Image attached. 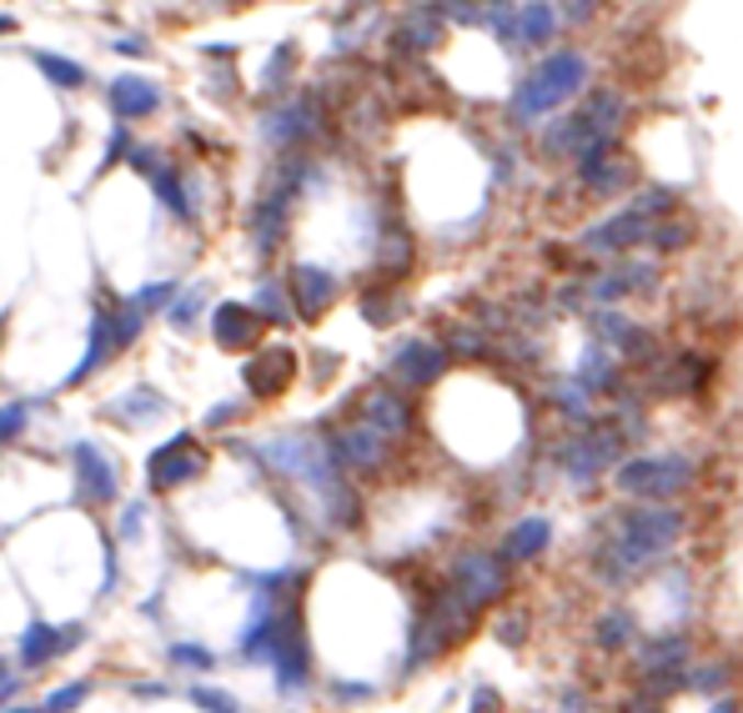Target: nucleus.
<instances>
[{"label": "nucleus", "instance_id": "obj_17", "mask_svg": "<svg viewBox=\"0 0 743 713\" xmlns=\"http://www.w3.org/2000/svg\"><path fill=\"white\" fill-rule=\"evenodd\" d=\"M0 713H46V709H21V703H11V709H0Z\"/></svg>", "mask_w": 743, "mask_h": 713}, {"label": "nucleus", "instance_id": "obj_10", "mask_svg": "<svg viewBox=\"0 0 743 713\" xmlns=\"http://www.w3.org/2000/svg\"><path fill=\"white\" fill-rule=\"evenodd\" d=\"M201 312H206V292H201V286H187V292L166 307V321H171L177 332H191V327L201 321Z\"/></svg>", "mask_w": 743, "mask_h": 713}, {"label": "nucleus", "instance_id": "obj_16", "mask_svg": "<svg viewBox=\"0 0 743 713\" xmlns=\"http://www.w3.org/2000/svg\"><path fill=\"white\" fill-rule=\"evenodd\" d=\"M15 693H21V678H5V683H0V709H11Z\"/></svg>", "mask_w": 743, "mask_h": 713}, {"label": "nucleus", "instance_id": "obj_12", "mask_svg": "<svg viewBox=\"0 0 743 713\" xmlns=\"http://www.w3.org/2000/svg\"><path fill=\"white\" fill-rule=\"evenodd\" d=\"M86 699H91V678H71L66 689L46 693V699H41V709H46V713H76Z\"/></svg>", "mask_w": 743, "mask_h": 713}, {"label": "nucleus", "instance_id": "obj_1", "mask_svg": "<svg viewBox=\"0 0 743 713\" xmlns=\"http://www.w3.org/2000/svg\"><path fill=\"white\" fill-rule=\"evenodd\" d=\"M196 477H206V448L196 442V432H177L146 457V488L151 493H177Z\"/></svg>", "mask_w": 743, "mask_h": 713}, {"label": "nucleus", "instance_id": "obj_6", "mask_svg": "<svg viewBox=\"0 0 743 713\" xmlns=\"http://www.w3.org/2000/svg\"><path fill=\"white\" fill-rule=\"evenodd\" d=\"M267 332V317L257 307H241V302H222L212 312V337L222 352H251Z\"/></svg>", "mask_w": 743, "mask_h": 713}, {"label": "nucleus", "instance_id": "obj_4", "mask_svg": "<svg viewBox=\"0 0 743 713\" xmlns=\"http://www.w3.org/2000/svg\"><path fill=\"white\" fill-rule=\"evenodd\" d=\"M292 377H296L292 347H261L247 367H241V382H247V393L257 397V403H277V397L292 387Z\"/></svg>", "mask_w": 743, "mask_h": 713}, {"label": "nucleus", "instance_id": "obj_3", "mask_svg": "<svg viewBox=\"0 0 743 713\" xmlns=\"http://www.w3.org/2000/svg\"><path fill=\"white\" fill-rule=\"evenodd\" d=\"M86 643V629L81 623H50V619H31L21 629V638H15V658H21V668L25 674H41V668H50L56 658H66V654H76Z\"/></svg>", "mask_w": 743, "mask_h": 713}, {"label": "nucleus", "instance_id": "obj_7", "mask_svg": "<svg viewBox=\"0 0 743 713\" xmlns=\"http://www.w3.org/2000/svg\"><path fill=\"white\" fill-rule=\"evenodd\" d=\"M286 286H292V302L302 321H322V312H331V302H337V276L327 267H312V262L292 267Z\"/></svg>", "mask_w": 743, "mask_h": 713}, {"label": "nucleus", "instance_id": "obj_14", "mask_svg": "<svg viewBox=\"0 0 743 713\" xmlns=\"http://www.w3.org/2000/svg\"><path fill=\"white\" fill-rule=\"evenodd\" d=\"M25 428H31V403H5L0 407V448L15 438H25Z\"/></svg>", "mask_w": 743, "mask_h": 713}, {"label": "nucleus", "instance_id": "obj_18", "mask_svg": "<svg viewBox=\"0 0 743 713\" xmlns=\"http://www.w3.org/2000/svg\"><path fill=\"white\" fill-rule=\"evenodd\" d=\"M5 678H11V664H5V658H0V683H5Z\"/></svg>", "mask_w": 743, "mask_h": 713}, {"label": "nucleus", "instance_id": "obj_5", "mask_svg": "<svg viewBox=\"0 0 743 713\" xmlns=\"http://www.w3.org/2000/svg\"><path fill=\"white\" fill-rule=\"evenodd\" d=\"M442 347L437 342H423V337H413V342H402L397 352H392L387 372L397 387H407V393H423V387H432L437 372H442Z\"/></svg>", "mask_w": 743, "mask_h": 713}, {"label": "nucleus", "instance_id": "obj_9", "mask_svg": "<svg viewBox=\"0 0 743 713\" xmlns=\"http://www.w3.org/2000/svg\"><path fill=\"white\" fill-rule=\"evenodd\" d=\"M166 403L156 393H146V387H136V393H126L116 407H111V417H116L121 428H142V422H151V417H161Z\"/></svg>", "mask_w": 743, "mask_h": 713}, {"label": "nucleus", "instance_id": "obj_15", "mask_svg": "<svg viewBox=\"0 0 743 713\" xmlns=\"http://www.w3.org/2000/svg\"><path fill=\"white\" fill-rule=\"evenodd\" d=\"M191 703L206 709V713H241V703H236L226 689H212V683H196V689H191Z\"/></svg>", "mask_w": 743, "mask_h": 713}, {"label": "nucleus", "instance_id": "obj_19", "mask_svg": "<svg viewBox=\"0 0 743 713\" xmlns=\"http://www.w3.org/2000/svg\"><path fill=\"white\" fill-rule=\"evenodd\" d=\"M0 31H15V21H11V15H0Z\"/></svg>", "mask_w": 743, "mask_h": 713}, {"label": "nucleus", "instance_id": "obj_13", "mask_svg": "<svg viewBox=\"0 0 743 713\" xmlns=\"http://www.w3.org/2000/svg\"><path fill=\"white\" fill-rule=\"evenodd\" d=\"M166 658H171V664H177V668H191V674H206V668L216 664V658H212V648H206V643H187V638H181V643H171V648H166Z\"/></svg>", "mask_w": 743, "mask_h": 713}, {"label": "nucleus", "instance_id": "obj_11", "mask_svg": "<svg viewBox=\"0 0 743 713\" xmlns=\"http://www.w3.org/2000/svg\"><path fill=\"white\" fill-rule=\"evenodd\" d=\"M31 60H36V71H46L56 86H86V66H76V60L50 56V50H31Z\"/></svg>", "mask_w": 743, "mask_h": 713}, {"label": "nucleus", "instance_id": "obj_8", "mask_svg": "<svg viewBox=\"0 0 743 713\" xmlns=\"http://www.w3.org/2000/svg\"><path fill=\"white\" fill-rule=\"evenodd\" d=\"M111 111L121 121H146L161 111V86L146 81V76H116L111 81Z\"/></svg>", "mask_w": 743, "mask_h": 713}, {"label": "nucleus", "instance_id": "obj_2", "mask_svg": "<svg viewBox=\"0 0 743 713\" xmlns=\"http://www.w3.org/2000/svg\"><path fill=\"white\" fill-rule=\"evenodd\" d=\"M71 463H76V498H81L86 508H111V502L121 498V467L101 442L76 438Z\"/></svg>", "mask_w": 743, "mask_h": 713}]
</instances>
